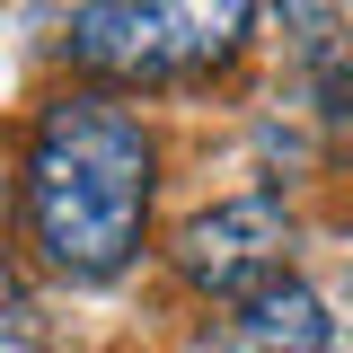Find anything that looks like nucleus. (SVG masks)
Here are the masks:
<instances>
[{
    "mask_svg": "<svg viewBox=\"0 0 353 353\" xmlns=\"http://www.w3.org/2000/svg\"><path fill=\"white\" fill-rule=\"evenodd\" d=\"M27 221L53 274L71 283H115L141 256V221H150V132L115 97H62L36 115L27 141Z\"/></svg>",
    "mask_w": 353,
    "mask_h": 353,
    "instance_id": "f257e3e1",
    "label": "nucleus"
},
{
    "mask_svg": "<svg viewBox=\"0 0 353 353\" xmlns=\"http://www.w3.org/2000/svg\"><path fill=\"white\" fill-rule=\"evenodd\" d=\"M239 0H124V9H80L71 18V62L97 80H194L248 44Z\"/></svg>",
    "mask_w": 353,
    "mask_h": 353,
    "instance_id": "f03ea898",
    "label": "nucleus"
},
{
    "mask_svg": "<svg viewBox=\"0 0 353 353\" xmlns=\"http://www.w3.org/2000/svg\"><path fill=\"white\" fill-rule=\"evenodd\" d=\"M283 256H292V212L274 194H230L176 230V274L212 301H256L265 283H283Z\"/></svg>",
    "mask_w": 353,
    "mask_h": 353,
    "instance_id": "7ed1b4c3",
    "label": "nucleus"
},
{
    "mask_svg": "<svg viewBox=\"0 0 353 353\" xmlns=\"http://www.w3.org/2000/svg\"><path fill=\"white\" fill-rule=\"evenodd\" d=\"M327 345H336L327 301L301 292L292 274H283V283H265L256 301H239V318H230V353H327Z\"/></svg>",
    "mask_w": 353,
    "mask_h": 353,
    "instance_id": "20e7f679",
    "label": "nucleus"
},
{
    "mask_svg": "<svg viewBox=\"0 0 353 353\" xmlns=\"http://www.w3.org/2000/svg\"><path fill=\"white\" fill-rule=\"evenodd\" d=\"M0 353H9V345H0Z\"/></svg>",
    "mask_w": 353,
    "mask_h": 353,
    "instance_id": "39448f33",
    "label": "nucleus"
}]
</instances>
